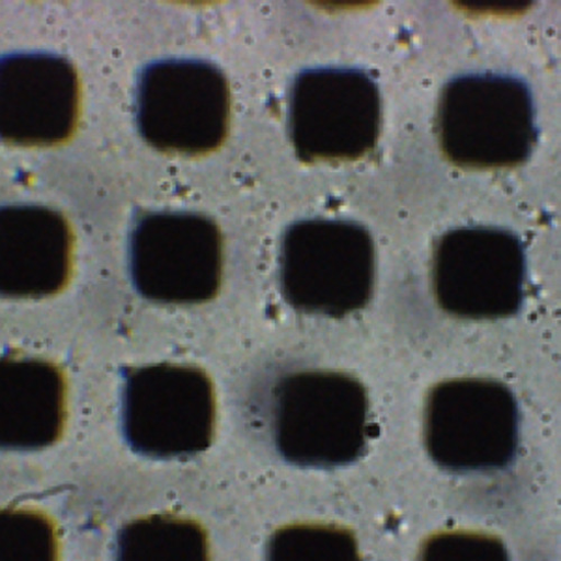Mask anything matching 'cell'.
Returning a JSON list of instances; mask_svg holds the SVG:
<instances>
[{
  "label": "cell",
  "mask_w": 561,
  "mask_h": 561,
  "mask_svg": "<svg viewBox=\"0 0 561 561\" xmlns=\"http://www.w3.org/2000/svg\"><path fill=\"white\" fill-rule=\"evenodd\" d=\"M80 111V84L65 58L20 53L2 60V137L22 147H53L69 139Z\"/></svg>",
  "instance_id": "cell-10"
},
{
  "label": "cell",
  "mask_w": 561,
  "mask_h": 561,
  "mask_svg": "<svg viewBox=\"0 0 561 561\" xmlns=\"http://www.w3.org/2000/svg\"><path fill=\"white\" fill-rule=\"evenodd\" d=\"M271 560H358L354 535L332 525H295L280 528L266 547Z\"/></svg>",
  "instance_id": "cell-14"
},
{
  "label": "cell",
  "mask_w": 561,
  "mask_h": 561,
  "mask_svg": "<svg viewBox=\"0 0 561 561\" xmlns=\"http://www.w3.org/2000/svg\"><path fill=\"white\" fill-rule=\"evenodd\" d=\"M506 548L496 537L476 533L433 536L421 550L425 560H506Z\"/></svg>",
  "instance_id": "cell-16"
},
{
  "label": "cell",
  "mask_w": 561,
  "mask_h": 561,
  "mask_svg": "<svg viewBox=\"0 0 561 561\" xmlns=\"http://www.w3.org/2000/svg\"><path fill=\"white\" fill-rule=\"evenodd\" d=\"M461 9L472 13H502V14H516L526 11L530 4L527 3H488V2H461L459 4Z\"/></svg>",
  "instance_id": "cell-17"
},
{
  "label": "cell",
  "mask_w": 561,
  "mask_h": 561,
  "mask_svg": "<svg viewBox=\"0 0 561 561\" xmlns=\"http://www.w3.org/2000/svg\"><path fill=\"white\" fill-rule=\"evenodd\" d=\"M58 551L56 527L38 511L4 510L0 534L2 560H55Z\"/></svg>",
  "instance_id": "cell-15"
},
{
  "label": "cell",
  "mask_w": 561,
  "mask_h": 561,
  "mask_svg": "<svg viewBox=\"0 0 561 561\" xmlns=\"http://www.w3.org/2000/svg\"><path fill=\"white\" fill-rule=\"evenodd\" d=\"M368 397L348 374H291L275 390V447L305 469H334L356 461L367 442Z\"/></svg>",
  "instance_id": "cell-2"
},
{
  "label": "cell",
  "mask_w": 561,
  "mask_h": 561,
  "mask_svg": "<svg viewBox=\"0 0 561 561\" xmlns=\"http://www.w3.org/2000/svg\"><path fill=\"white\" fill-rule=\"evenodd\" d=\"M432 275L437 304L447 313L471 320L512 317L525 298L524 243L501 228L451 229L435 245Z\"/></svg>",
  "instance_id": "cell-8"
},
{
  "label": "cell",
  "mask_w": 561,
  "mask_h": 561,
  "mask_svg": "<svg viewBox=\"0 0 561 561\" xmlns=\"http://www.w3.org/2000/svg\"><path fill=\"white\" fill-rule=\"evenodd\" d=\"M376 280V248L357 222L308 219L285 233L279 283L286 301L305 313L343 318L365 308Z\"/></svg>",
  "instance_id": "cell-3"
},
{
  "label": "cell",
  "mask_w": 561,
  "mask_h": 561,
  "mask_svg": "<svg viewBox=\"0 0 561 561\" xmlns=\"http://www.w3.org/2000/svg\"><path fill=\"white\" fill-rule=\"evenodd\" d=\"M230 93L225 75L194 59L150 64L138 78L136 121L152 148L171 154L202 156L226 138Z\"/></svg>",
  "instance_id": "cell-5"
},
{
  "label": "cell",
  "mask_w": 561,
  "mask_h": 561,
  "mask_svg": "<svg viewBox=\"0 0 561 561\" xmlns=\"http://www.w3.org/2000/svg\"><path fill=\"white\" fill-rule=\"evenodd\" d=\"M123 435L139 455L171 459L207 450L216 431V394L195 366L160 363L129 368L122 399Z\"/></svg>",
  "instance_id": "cell-4"
},
{
  "label": "cell",
  "mask_w": 561,
  "mask_h": 561,
  "mask_svg": "<svg viewBox=\"0 0 561 561\" xmlns=\"http://www.w3.org/2000/svg\"><path fill=\"white\" fill-rule=\"evenodd\" d=\"M73 239L66 218L41 206L2 209L0 289L12 299H42L61 293L72 271Z\"/></svg>",
  "instance_id": "cell-11"
},
{
  "label": "cell",
  "mask_w": 561,
  "mask_h": 561,
  "mask_svg": "<svg viewBox=\"0 0 561 561\" xmlns=\"http://www.w3.org/2000/svg\"><path fill=\"white\" fill-rule=\"evenodd\" d=\"M2 448L33 451L56 444L67 414L62 370L37 358L4 357L0 366Z\"/></svg>",
  "instance_id": "cell-12"
},
{
  "label": "cell",
  "mask_w": 561,
  "mask_h": 561,
  "mask_svg": "<svg viewBox=\"0 0 561 561\" xmlns=\"http://www.w3.org/2000/svg\"><path fill=\"white\" fill-rule=\"evenodd\" d=\"M129 266L136 291L150 301L178 306L209 302L221 286L220 230L201 214H147L131 231Z\"/></svg>",
  "instance_id": "cell-9"
},
{
  "label": "cell",
  "mask_w": 561,
  "mask_h": 561,
  "mask_svg": "<svg viewBox=\"0 0 561 561\" xmlns=\"http://www.w3.org/2000/svg\"><path fill=\"white\" fill-rule=\"evenodd\" d=\"M425 437L431 457L451 472L504 469L519 444V408L513 392L488 379H458L428 394Z\"/></svg>",
  "instance_id": "cell-7"
},
{
  "label": "cell",
  "mask_w": 561,
  "mask_h": 561,
  "mask_svg": "<svg viewBox=\"0 0 561 561\" xmlns=\"http://www.w3.org/2000/svg\"><path fill=\"white\" fill-rule=\"evenodd\" d=\"M437 130L445 157L459 168L519 167L538 142L531 91L506 75L457 77L442 92Z\"/></svg>",
  "instance_id": "cell-1"
},
{
  "label": "cell",
  "mask_w": 561,
  "mask_h": 561,
  "mask_svg": "<svg viewBox=\"0 0 561 561\" xmlns=\"http://www.w3.org/2000/svg\"><path fill=\"white\" fill-rule=\"evenodd\" d=\"M381 121L379 85L362 70L314 68L294 82L289 129L302 162L363 159L378 146Z\"/></svg>",
  "instance_id": "cell-6"
},
{
  "label": "cell",
  "mask_w": 561,
  "mask_h": 561,
  "mask_svg": "<svg viewBox=\"0 0 561 561\" xmlns=\"http://www.w3.org/2000/svg\"><path fill=\"white\" fill-rule=\"evenodd\" d=\"M118 560H207L206 530L192 519L153 514L125 525L116 541Z\"/></svg>",
  "instance_id": "cell-13"
}]
</instances>
